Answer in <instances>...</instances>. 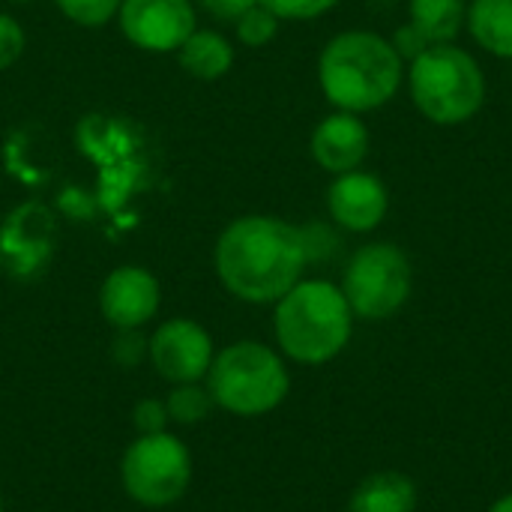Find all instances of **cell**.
<instances>
[{"label":"cell","instance_id":"obj_21","mask_svg":"<svg viewBox=\"0 0 512 512\" xmlns=\"http://www.w3.org/2000/svg\"><path fill=\"white\" fill-rule=\"evenodd\" d=\"M300 237H303V249H306V261L309 264L330 261L339 252V234H336V228H330L324 222L300 225Z\"/></svg>","mask_w":512,"mask_h":512},{"label":"cell","instance_id":"obj_13","mask_svg":"<svg viewBox=\"0 0 512 512\" xmlns=\"http://www.w3.org/2000/svg\"><path fill=\"white\" fill-rule=\"evenodd\" d=\"M372 147L369 126L360 120V114L351 111H333L318 120L309 138V153L315 165L333 177L357 171Z\"/></svg>","mask_w":512,"mask_h":512},{"label":"cell","instance_id":"obj_9","mask_svg":"<svg viewBox=\"0 0 512 512\" xmlns=\"http://www.w3.org/2000/svg\"><path fill=\"white\" fill-rule=\"evenodd\" d=\"M216 357L213 336L192 318H168L147 339V360L162 381L195 384L204 381Z\"/></svg>","mask_w":512,"mask_h":512},{"label":"cell","instance_id":"obj_18","mask_svg":"<svg viewBox=\"0 0 512 512\" xmlns=\"http://www.w3.org/2000/svg\"><path fill=\"white\" fill-rule=\"evenodd\" d=\"M165 408H168L171 423L198 426V423H204L210 417V411L216 405H213V396H210L207 384L195 381V384H174L171 393L165 396Z\"/></svg>","mask_w":512,"mask_h":512},{"label":"cell","instance_id":"obj_16","mask_svg":"<svg viewBox=\"0 0 512 512\" xmlns=\"http://www.w3.org/2000/svg\"><path fill=\"white\" fill-rule=\"evenodd\" d=\"M465 27L483 51L512 60V0H471Z\"/></svg>","mask_w":512,"mask_h":512},{"label":"cell","instance_id":"obj_14","mask_svg":"<svg viewBox=\"0 0 512 512\" xmlns=\"http://www.w3.org/2000/svg\"><path fill=\"white\" fill-rule=\"evenodd\" d=\"M174 54L180 69L198 81H219L234 66V45L210 27H195Z\"/></svg>","mask_w":512,"mask_h":512},{"label":"cell","instance_id":"obj_11","mask_svg":"<svg viewBox=\"0 0 512 512\" xmlns=\"http://www.w3.org/2000/svg\"><path fill=\"white\" fill-rule=\"evenodd\" d=\"M162 306L159 279L138 264L114 267L99 288V312L114 330H141Z\"/></svg>","mask_w":512,"mask_h":512},{"label":"cell","instance_id":"obj_27","mask_svg":"<svg viewBox=\"0 0 512 512\" xmlns=\"http://www.w3.org/2000/svg\"><path fill=\"white\" fill-rule=\"evenodd\" d=\"M213 21H225V24H234L246 9H252L258 0H195Z\"/></svg>","mask_w":512,"mask_h":512},{"label":"cell","instance_id":"obj_2","mask_svg":"<svg viewBox=\"0 0 512 512\" xmlns=\"http://www.w3.org/2000/svg\"><path fill=\"white\" fill-rule=\"evenodd\" d=\"M405 81V60L387 36L342 30L318 54V84L336 111L369 114L393 102Z\"/></svg>","mask_w":512,"mask_h":512},{"label":"cell","instance_id":"obj_24","mask_svg":"<svg viewBox=\"0 0 512 512\" xmlns=\"http://www.w3.org/2000/svg\"><path fill=\"white\" fill-rule=\"evenodd\" d=\"M168 408L165 399H141L132 408V426L138 435H156V432H168Z\"/></svg>","mask_w":512,"mask_h":512},{"label":"cell","instance_id":"obj_28","mask_svg":"<svg viewBox=\"0 0 512 512\" xmlns=\"http://www.w3.org/2000/svg\"><path fill=\"white\" fill-rule=\"evenodd\" d=\"M489 512H512V492L510 495H504V498H498V501L489 507Z\"/></svg>","mask_w":512,"mask_h":512},{"label":"cell","instance_id":"obj_8","mask_svg":"<svg viewBox=\"0 0 512 512\" xmlns=\"http://www.w3.org/2000/svg\"><path fill=\"white\" fill-rule=\"evenodd\" d=\"M57 249V216L48 204L24 201L0 222V270L15 282L42 276Z\"/></svg>","mask_w":512,"mask_h":512},{"label":"cell","instance_id":"obj_3","mask_svg":"<svg viewBox=\"0 0 512 512\" xmlns=\"http://www.w3.org/2000/svg\"><path fill=\"white\" fill-rule=\"evenodd\" d=\"M273 306L279 354L300 366L336 360L354 336V312L342 288L327 279H300Z\"/></svg>","mask_w":512,"mask_h":512},{"label":"cell","instance_id":"obj_23","mask_svg":"<svg viewBox=\"0 0 512 512\" xmlns=\"http://www.w3.org/2000/svg\"><path fill=\"white\" fill-rule=\"evenodd\" d=\"M27 48V33L9 12H0V72L15 66Z\"/></svg>","mask_w":512,"mask_h":512},{"label":"cell","instance_id":"obj_20","mask_svg":"<svg viewBox=\"0 0 512 512\" xmlns=\"http://www.w3.org/2000/svg\"><path fill=\"white\" fill-rule=\"evenodd\" d=\"M57 9L78 27H105L117 18L120 0H54Z\"/></svg>","mask_w":512,"mask_h":512},{"label":"cell","instance_id":"obj_19","mask_svg":"<svg viewBox=\"0 0 512 512\" xmlns=\"http://www.w3.org/2000/svg\"><path fill=\"white\" fill-rule=\"evenodd\" d=\"M279 24H282V21H279L267 6L255 3L252 9H246V12L234 21V33H237V42H240V45H246V48H264V45H270V42L276 39Z\"/></svg>","mask_w":512,"mask_h":512},{"label":"cell","instance_id":"obj_1","mask_svg":"<svg viewBox=\"0 0 512 512\" xmlns=\"http://www.w3.org/2000/svg\"><path fill=\"white\" fill-rule=\"evenodd\" d=\"M213 267L231 297L252 306L276 303L309 267L300 225L267 213L237 216L216 240Z\"/></svg>","mask_w":512,"mask_h":512},{"label":"cell","instance_id":"obj_25","mask_svg":"<svg viewBox=\"0 0 512 512\" xmlns=\"http://www.w3.org/2000/svg\"><path fill=\"white\" fill-rule=\"evenodd\" d=\"M111 357L114 363L135 369L141 360H147V336H141V330H117L111 342Z\"/></svg>","mask_w":512,"mask_h":512},{"label":"cell","instance_id":"obj_12","mask_svg":"<svg viewBox=\"0 0 512 512\" xmlns=\"http://www.w3.org/2000/svg\"><path fill=\"white\" fill-rule=\"evenodd\" d=\"M390 210V192L378 174L369 171H348L333 177L327 189V213L333 225L351 234L375 231Z\"/></svg>","mask_w":512,"mask_h":512},{"label":"cell","instance_id":"obj_5","mask_svg":"<svg viewBox=\"0 0 512 512\" xmlns=\"http://www.w3.org/2000/svg\"><path fill=\"white\" fill-rule=\"evenodd\" d=\"M204 384L213 405L234 417H264L291 393L285 357L255 339H240L216 351Z\"/></svg>","mask_w":512,"mask_h":512},{"label":"cell","instance_id":"obj_26","mask_svg":"<svg viewBox=\"0 0 512 512\" xmlns=\"http://www.w3.org/2000/svg\"><path fill=\"white\" fill-rule=\"evenodd\" d=\"M390 45L396 48V54L405 60V63H411V60H417L426 48H429V42H426V36L408 21V24H402V27H396V33L390 36Z\"/></svg>","mask_w":512,"mask_h":512},{"label":"cell","instance_id":"obj_29","mask_svg":"<svg viewBox=\"0 0 512 512\" xmlns=\"http://www.w3.org/2000/svg\"><path fill=\"white\" fill-rule=\"evenodd\" d=\"M9 3H15V6H24V3H36V0H9Z\"/></svg>","mask_w":512,"mask_h":512},{"label":"cell","instance_id":"obj_22","mask_svg":"<svg viewBox=\"0 0 512 512\" xmlns=\"http://www.w3.org/2000/svg\"><path fill=\"white\" fill-rule=\"evenodd\" d=\"M267 6L279 21H312L327 15L339 0H258Z\"/></svg>","mask_w":512,"mask_h":512},{"label":"cell","instance_id":"obj_10","mask_svg":"<svg viewBox=\"0 0 512 512\" xmlns=\"http://www.w3.org/2000/svg\"><path fill=\"white\" fill-rule=\"evenodd\" d=\"M117 21L123 36L150 54L177 51L198 27L192 0H120Z\"/></svg>","mask_w":512,"mask_h":512},{"label":"cell","instance_id":"obj_17","mask_svg":"<svg viewBox=\"0 0 512 512\" xmlns=\"http://www.w3.org/2000/svg\"><path fill=\"white\" fill-rule=\"evenodd\" d=\"M408 21L429 45L456 42L468 21V0H408Z\"/></svg>","mask_w":512,"mask_h":512},{"label":"cell","instance_id":"obj_7","mask_svg":"<svg viewBox=\"0 0 512 512\" xmlns=\"http://www.w3.org/2000/svg\"><path fill=\"white\" fill-rule=\"evenodd\" d=\"M120 483L141 507H171L192 486V453L174 432L138 435L120 459Z\"/></svg>","mask_w":512,"mask_h":512},{"label":"cell","instance_id":"obj_4","mask_svg":"<svg viewBox=\"0 0 512 512\" xmlns=\"http://www.w3.org/2000/svg\"><path fill=\"white\" fill-rule=\"evenodd\" d=\"M414 108L435 126H462L486 105V72L456 42L429 45L405 69Z\"/></svg>","mask_w":512,"mask_h":512},{"label":"cell","instance_id":"obj_6","mask_svg":"<svg viewBox=\"0 0 512 512\" xmlns=\"http://www.w3.org/2000/svg\"><path fill=\"white\" fill-rule=\"evenodd\" d=\"M339 288L354 318L384 321L393 318L411 300L414 264L402 246L375 240L360 246L348 258Z\"/></svg>","mask_w":512,"mask_h":512},{"label":"cell","instance_id":"obj_30","mask_svg":"<svg viewBox=\"0 0 512 512\" xmlns=\"http://www.w3.org/2000/svg\"><path fill=\"white\" fill-rule=\"evenodd\" d=\"M0 512H3V492H0Z\"/></svg>","mask_w":512,"mask_h":512},{"label":"cell","instance_id":"obj_15","mask_svg":"<svg viewBox=\"0 0 512 512\" xmlns=\"http://www.w3.org/2000/svg\"><path fill=\"white\" fill-rule=\"evenodd\" d=\"M351 512H414L417 510V483L402 471L369 474L348 501Z\"/></svg>","mask_w":512,"mask_h":512}]
</instances>
